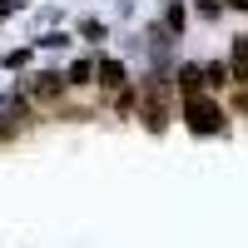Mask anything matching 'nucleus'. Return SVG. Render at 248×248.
<instances>
[{"instance_id":"6","label":"nucleus","mask_w":248,"mask_h":248,"mask_svg":"<svg viewBox=\"0 0 248 248\" xmlns=\"http://www.w3.org/2000/svg\"><path fill=\"white\" fill-rule=\"evenodd\" d=\"M90 79H94V65H90V60H75L70 75H65V85H90Z\"/></svg>"},{"instance_id":"3","label":"nucleus","mask_w":248,"mask_h":248,"mask_svg":"<svg viewBox=\"0 0 248 248\" xmlns=\"http://www.w3.org/2000/svg\"><path fill=\"white\" fill-rule=\"evenodd\" d=\"M35 99H55V94H65V75H40L35 85H30Z\"/></svg>"},{"instance_id":"2","label":"nucleus","mask_w":248,"mask_h":248,"mask_svg":"<svg viewBox=\"0 0 248 248\" xmlns=\"http://www.w3.org/2000/svg\"><path fill=\"white\" fill-rule=\"evenodd\" d=\"M179 90H184V105L203 94V75H199V65H184V70H179Z\"/></svg>"},{"instance_id":"1","label":"nucleus","mask_w":248,"mask_h":248,"mask_svg":"<svg viewBox=\"0 0 248 248\" xmlns=\"http://www.w3.org/2000/svg\"><path fill=\"white\" fill-rule=\"evenodd\" d=\"M184 119H189L194 134H218L223 124H229V114L218 105H209V99H189V105H184Z\"/></svg>"},{"instance_id":"8","label":"nucleus","mask_w":248,"mask_h":248,"mask_svg":"<svg viewBox=\"0 0 248 248\" xmlns=\"http://www.w3.org/2000/svg\"><path fill=\"white\" fill-rule=\"evenodd\" d=\"M164 25H169V35H179V30H184V5H169V10H164Z\"/></svg>"},{"instance_id":"4","label":"nucleus","mask_w":248,"mask_h":248,"mask_svg":"<svg viewBox=\"0 0 248 248\" xmlns=\"http://www.w3.org/2000/svg\"><path fill=\"white\" fill-rule=\"evenodd\" d=\"M94 75H99V85H105V90H124V79H129V75H124V65H114V60L94 65Z\"/></svg>"},{"instance_id":"5","label":"nucleus","mask_w":248,"mask_h":248,"mask_svg":"<svg viewBox=\"0 0 248 248\" xmlns=\"http://www.w3.org/2000/svg\"><path fill=\"white\" fill-rule=\"evenodd\" d=\"M229 75H233V85H248V40H238V45H233V65H229Z\"/></svg>"},{"instance_id":"7","label":"nucleus","mask_w":248,"mask_h":248,"mask_svg":"<svg viewBox=\"0 0 248 248\" xmlns=\"http://www.w3.org/2000/svg\"><path fill=\"white\" fill-rule=\"evenodd\" d=\"M203 75H209V85H214V90H223V85H233V79H229V65H209Z\"/></svg>"}]
</instances>
